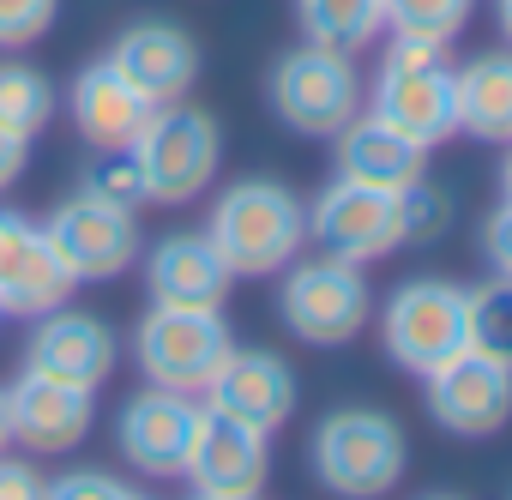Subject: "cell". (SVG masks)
<instances>
[{"mask_svg":"<svg viewBox=\"0 0 512 500\" xmlns=\"http://www.w3.org/2000/svg\"><path fill=\"white\" fill-rule=\"evenodd\" d=\"M103 61H109L151 109H157V103H181V97L193 91V79H199V43H193L181 25H169V19H139V25H127Z\"/></svg>","mask_w":512,"mask_h":500,"instance_id":"15","label":"cell"},{"mask_svg":"<svg viewBox=\"0 0 512 500\" xmlns=\"http://www.w3.org/2000/svg\"><path fill=\"white\" fill-rule=\"evenodd\" d=\"M61 13V0H0V49H31L37 37H49Z\"/></svg>","mask_w":512,"mask_h":500,"instance_id":"29","label":"cell"},{"mask_svg":"<svg viewBox=\"0 0 512 500\" xmlns=\"http://www.w3.org/2000/svg\"><path fill=\"white\" fill-rule=\"evenodd\" d=\"M332 139H338V175H350V181L392 187V193L422 181V157L428 151L416 139H404L398 127H386L380 115H350Z\"/></svg>","mask_w":512,"mask_h":500,"instance_id":"21","label":"cell"},{"mask_svg":"<svg viewBox=\"0 0 512 500\" xmlns=\"http://www.w3.org/2000/svg\"><path fill=\"white\" fill-rule=\"evenodd\" d=\"M199 410H205V404H193L187 392H163V386L127 398V410H121V422H115L121 458H127L133 470H145V476H181V470H187V452H193Z\"/></svg>","mask_w":512,"mask_h":500,"instance_id":"16","label":"cell"},{"mask_svg":"<svg viewBox=\"0 0 512 500\" xmlns=\"http://www.w3.org/2000/svg\"><path fill=\"white\" fill-rule=\"evenodd\" d=\"M368 115H380L386 127H398L404 139H416L422 151L446 145L458 133V67L446 61L440 43H410L392 37L380 73H374V103Z\"/></svg>","mask_w":512,"mask_h":500,"instance_id":"2","label":"cell"},{"mask_svg":"<svg viewBox=\"0 0 512 500\" xmlns=\"http://www.w3.org/2000/svg\"><path fill=\"white\" fill-rule=\"evenodd\" d=\"M296 392L302 386H296V368L284 356H272V350H229L223 368L205 386V404L272 434V428H284L296 416Z\"/></svg>","mask_w":512,"mask_h":500,"instance_id":"17","label":"cell"},{"mask_svg":"<svg viewBox=\"0 0 512 500\" xmlns=\"http://www.w3.org/2000/svg\"><path fill=\"white\" fill-rule=\"evenodd\" d=\"M428 500H452V494H428Z\"/></svg>","mask_w":512,"mask_h":500,"instance_id":"38","label":"cell"},{"mask_svg":"<svg viewBox=\"0 0 512 500\" xmlns=\"http://www.w3.org/2000/svg\"><path fill=\"white\" fill-rule=\"evenodd\" d=\"M73 272L55 260V247L43 235V223H31L25 211L0 205V314H49L73 296Z\"/></svg>","mask_w":512,"mask_h":500,"instance_id":"13","label":"cell"},{"mask_svg":"<svg viewBox=\"0 0 512 500\" xmlns=\"http://www.w3.org/2000/svg\"><path fill=\"white\" fill-rule=\"evenodd\" d=\"M0 121L25 139H37L55 121V85L25 61H0Z\"/></svg>","mask_w":512,"mask_h":500,"instance_id":"24","label":"cell"},{"mask_svg":"<svg viewBox=\"0 0 512 500\" xmlns=\"http://www.w3.org/2000/svg\"><path fill=\"white\" fill-rule=\"evenodd\" d=\"M278 314H284V326H290L302 344L332 350V344H350V338L368 326L374 296H368L362 266L326 254V260H302V266H290L284 296H278Z\"/></svg>","mask_w":512,"mask_h":500,"instance_id":"8","label":"cell"},{"mask_svg":"<svg viewBox=\"0 0 512 500\" xmlns=\"http://www.w3.org/2000/svg\"><path fill=\"white\" fill-rule=\"evenodd\" d=\"M308 235L320 241V254H332V260H350V266L380 260V254H392V247H404L398 193L338 175V181L308 205Z\"/></svg>","mask_w":512,"mask_h":500,"instance_id":"9","label":"cell"},{"mask_svg":"<svg viewBox=\"0 0 512 500\" xmlns=\"http://www.w3.org/2000/svg\"><path fill=\"white\" fill-rule=\"evenodd\" d=\"M13 446V422H7V392H0V452Z\"/></svg>","mask_w":512,"mask_h":500,"instance_id":"34","label":"cell"},{"mask_svg":"<svg viewBox=\"0 0 512 500\" xmlns=\"http://www.w3.org/2000/svg\"><path fill=\"white\" fill-rule=\"evenodd\" d=\"M458 133L512 145V49H488L458 67Z\"/></svg>","mask_w":512,"mask_h":500,"instance_id":"22","label":"cell"},{"mask_svg":"<svg viewBox=\"0 0 512 500\" xmlns=\"http://www.w3.org/2000/svg\"><path fill=\"white\" fill-rule=\"evenodd\" d=\"M398 223H404V241H434L452 223V199L440 187H428V181H410L398 193Z\"/></svg>","mask_w":512,"mask_h":500,"instance_id":"28","label":"cell"},{"mask_svg":"<svg viewBox=\"0 0 512 500\" xmlns=\"http://www.w3.org/2000/svg\"><path fill=\"white\" fill-rule=\"evenodd\" d=\"M296 19H302L308 43L338 49V55H356V49H368L386 31L380 0H296Z\"/></svg>","mask_w":512,"mask_h":500,"instance_id":"23","label":"cell"},{"mask_svg":"<svg viewBox=\"0 0 512 500\" xmlns=\"http://www.w3.org/2000/svg\"><path fill=\"white\" fill-rule=\"evenodd\" d=\"M314 476L338 500H380L404 476V428L380 410H332L314 428Z\"/></svg>","mask_w":512,"mask_h":500,"instance_id":"4","label":"cell"},{"mask_svg":"<svg viewBox=\"0 0 512 500\" xmlns=\"http://www.w3.org/2000/svg\"><path fill=\"white\" fill-rule=\"evenodd\" d=\"M235 350L229 326L217 308H157L139 320L133 332V356H139V374L163 392H187L199 398L211 386V374L223 368V356Z\"/></svg>","mask_w":512,"mask_h":500,"instance_id":"5","label":"cell"},{"mask_svg":"<svg viewBox=\"0 0 512 500\" xmlns=\"http://www.w3.org/2000/svg\"><path fill=\"white\" fill-rule=\"evenodd\" d=\"M211 247L223 254V266L235 278H272L284 272L302 241H308V205L284 187V181H235L217 193V211H211Z\"/></svg>","mask_w":512,"mask_h":500,"instance_id":"1","label":"cell"},{"mask_svg":"<svg viewBox=\"0 0 512 500\" xmlns=\"http://www.w3.org/2000/svg\"><path fill=\"white\" fill-rule=\"evenodd\" d=\"M272 434L253 428L241 416H223V410H199V428H193V452H187V482L199 494H260L266 476H272Z\"/></svg>","mask_w":512,"mask_h":500,"instance_id":"12","label":"cell"},{"mask_svg":"<svg viewBox=\"0 0 512 500\" xmlns=\"http://www.w3.org/2000/svg\"><path fill=\"white\" fill-rule=\"evenodd\" d=\"M91 398H97V392L25 368V374L7 386L13 446H25V452H73V446L91 434V410H97Z\"/></svg>","mask_w":512,"mask_h":500,"instance_id":"18","label":"cell"},{"mask_svg":"<svg viewBox=\"0 0 512 500\" xmlns=\"http://www.w3.org/2000/svg\"><path fill=\"white\" fill-rule=\"evenodd\" d=\"M235 272L211 247V235H163L145 260V290L157 308H223Z\"/></svg>","mask_w":512,"mask_h":500,"instance_id":"19","label":"cell"},{"mask_svg":"<svg viewBox=\"0 0 512 500\" xmlns=\"http://www.w3.org/2000/svg\"><path fill=\"white\" fill-rule=\"evenodd\" d=\"M127 151L157 205H187L211 187V175L223 163V127H217V115H205L193 103H157Z\"/></svg>","mask_w":512,"mask_h":500,"instance_id":"3","label":"cell"},{"mask_svg":"<svg viewBox=\"0 0 512 500\" xmlns=\"http://www.w3.org/2000/svg\"><path fill=\"white\" fill-rule=\"evenodd\" d=\"M49 500H145V494L127 488V482H115L109 470H73V476L49 482Z\"/></svg>","mask_w":512,"mask_h":500,"instance_id":"30","label":"cell"},{"mask_svg":"<svg viewBox=\"0 0 512 500\" xmlns=\"http://www.w3.org/2000/svg\"><path fill=\"white\" fill-rule=\"evenodd\" d=\"M386 356L410 374H434L452 356L470 350V290L446 284V278H410L392 302H386Z\"/></svg>","mask_w":512,"mask_h":500,"instance_id":"6","label":"cell"},{"mask_svg":"<svg viewBox=\"0 0 512 500\" xmlns=\"http://www.w3.org/2000/svg\"><path fill=\"white\" fill-rule=\"evenodd\" d=\"M43 235L55 247V260L73 272V284H109V278H121L139 260V223H133V211L85 199V193H73L67 205H55V217L43 223Z\"/></svg>","mask_w":512,"mask_h":500,"instance_id":"10","label":"cell"},{"mask_svg":"<svg viewBox=\"0 0 512 500\" xmlns=\"http://www.w3.org/2000/svg\"><path fill=\"white\" fill-rule=\"evenodd\" d=\"M494 19H500V31H506V43H512V0H494Z\"/></svg>","mask_w":512,"mask_h":500,"instance_id":"35","label":"cell"},{"mask_svg":"<svg viewBox=\"0 0 512 500\" xmlns=\"http://www.w3.org/2000/svg\"><path fill=\"white\" fill-rule=\"evenodd\" d=\"M500 187H506V199H512V157H506V169H500Z\"/></svg>","mask_w":512,"mask_h":500,"instance_id":"37","label":"cell"},{"mask_svg":"<svg viewBox=\"0 0 512 500\" xmlns=\"http://www.w3.org/2000/svg\"><path fill=\"white\" fill-rule=\"evenodd\" d=\"M145 121H151V103L109 61H91L73 79V127H79V139L91 151H127Z\"/></svg>","mask_w":512,"mask_h":500,"instance_id":"20","label":"cell"},{"mask_svg":"<svg viewBox=\"0 0 512 500\" xmlns=\"http://www.w3.org/2000/svg\"><path fill=\"white\" fill-rule=\"evenodd\" d=\"M79 193L103 199V205H121V211H139L151 199L133 151H97V163H85V175H79Z\"/></svg>","mask_w":512,"mask_h":500,"instance_id":"27","label":"cell"},{"mask_svg":"<svg viewBox=\"0 0 512 500\" xmlns=\"http://www.w3.org/2000/svg\"><path fill=\"white\" fill-rule=\"evenodd\" d=\"M428 416L446 434H464V440H482V434L506 428L512 422V362L470 344L464 356H452L446 368L428 374Z\"/></svg>","mask_w":512,"mask_h":500,"instance_id":"11","label":"cell"},{"mask_svg":"<svg viewBox=\"0 0 512 500\" xmlns=\"http://www.w3.org/2000/svg\"><path fill=\"white\" fill-rule=\"evenodd\" d=\"M0 500H49V482L37 476V464L0 452Z\"/></svg>","mask_w":512,"mask_h":500,"instance_id":"31","label":"cell"},{"mask_svg":"<svg viewBox=\"0 0 512 500\" xmlns=\"http://www.w3.org/2000/svg\"><path fill=\"white\" fill-rule=\"evenodd\" d=\"M470 344L512 362V278H488L470 290Z\"/></svg>","mask_w":512,"mask_h":500,"instance_id":"26","label":"cell"},{"mask_svg":"<svg viewBox=\"0 0 512 500\" xmlns=\"http://www.w3.org/2000/svg\"><path fill=\"white\" fill-rule=\"evenodd\" d=\"M386 7V31L392 37H410V43H452L470 13H476V0H380Z\"/></svg>","mask_w":512,"mask_h":500,"instance_id":"25","label":"cell"},{"mask_svg":"<svg viewBox=\"0 0 512 500\" xmlns=\"http://www.w3.org/2000/svg\"><path fill=\"white\" fill-rule=\"evenodd\" d=\"M25 163H31V139H25V133H13L7 121H0V193H7V187L25 175Z\"/></svg>","mask_w":512,"mask_h":500,"instance_id":"33","label":"cell"},{"mask_svg":"<svg viewBox=\"0 0 512 500\" xmlns=\"http://www.w3.org/2000/svg\"><path fill=\"white\" fill-rule=\"evenodd\" d=\"M272 109L290 133L332 139L350 115H362V79H356L350 55L302 43V49L278 55V67H272Z\"/></svg>","mask_w":512,"mask_h":500,"instance_id":"7","label":"cell"},{"mask_svg":"<svg viewBox=\"0 0 512 500\" xmlns=\"http://www.w3.org/2000/svg\"><path fill=\"white\" fill-rule=\"evenodd\" d=\"M193 500H260V494H199L193 488Z\"/></svg>","mask_w":512,"mask_h":500,"instance_id":"36","label":"cell"},{"mask_svg":"<svg viewBox=\"0 0 512 500\" xmlns=\"http://www.w3.org/2000/svg\"><path fill=\"white\" fill-rule=\"evenodd\" d=\"M482 247H488V260H494V272L500 278H512V199L482 223Z\"/></svg>","mask_w":512,"mask_h":500,"instance_id":"32","label":"cell"},{"mask_svg":"<svg viewBox=\"0 0 512 500\" xmlns=\"http://www.w3.org/2000/svg\"><path fill=\"white\" fill-rule=\"evenodd\" d=\"M115 356H121V338L97 314H79L67 302L49 308V314H37V332L25 344V368L31 374L67 380V386H85V392H97L115 374Z\"/></svg>","mask_w":512,"mask_h":500,"instance_id":"14","label":"cell"}]
</instances>
